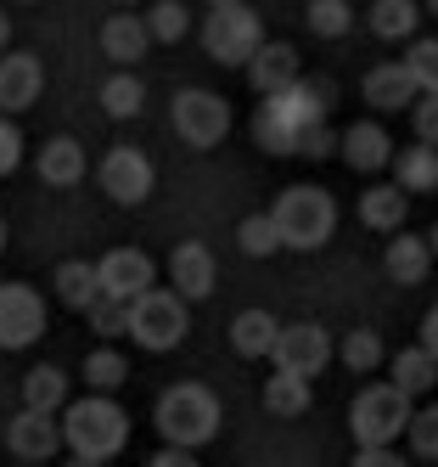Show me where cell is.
Instances as JSON below:
<instances>
[{
  "mask_svg": "<svg viewBox=\"0 0 438 467\" xmlns=\"http://www.w3.org/2000/svg\"><path fill=\"white\" fill-rule=\"evenodd\" d=\"M62 451L74 456L79 467H101L113 462L129 445V417L113 394H85V400H62Z\"/></svg>",
  "mask_w": 438,
  "mask_h": 467,
  "instance_id": "obj_1",
  "label": "cell"
},
{
  "mask_svg": "<svg viewBox=\"0 0 438 467\" xmlns=\"http://www.w3.org/2000/svg\"><path fill=\"white\" fill-rule=\"evenodd\" d=\"M158 433H163V445H180V451H202L219 433L225 422V406H219V394L209 383H168L158 394V411H152Z\"/></svg>",
  "mask_w": 438,
  "mask_h": 467,
  "instance_id": "obj_2",
  "label": "cell"
},
{
  "mask_svg": "<svg viewBox=\"0 0 438 467\" xmlns=\"http://www.w3.org/2000/svg\"><path fill=\"white\" fill-rule=\"evenodd\" d=\"M186 332H191V310H186V298L175 287H158L152 282L147 293H135L129 305H124V338H135L147 355L180 349Z\"/></svg>",
  "mask_w": 438,
  "mask_h": 467,
  "instance_id": "obj_3",
  "label": "cell"
},
{
  "mask_svg": "<svg viewBox=\"0 0 438 467\" xmlns=\"http://www.w3.org/2000/svg\"><path fill=\"white\" fill-rule=\"evenodd\" d=\"M270 225H276L281 248L315 254V248L331 243V231H337V203H331L326 186H287L276 197V209H270Z\"/></svg>",
  "mask_w": 438,
  "mask_h": 467,
  "instance_id": "obj_4",
  "label": "cell"
},
{
  "mask_svg": "<svg viewBox=\"0 0 438 467\" xmlns=\"http://www.w3.org/2000/svg\"><path fill=\"white\" fill-rule=\"evenodd\" d=\"M321 113H326V96H315L303 79H292L287 90L264 96V108H259V119H253V141H259L264 152L287 158V152H298L303 130L321 124Z\"/></svg>",
  "mask_w": 438,
  "mask_h": 467,
  "instance_id": "obj_5",
  "label": "cell"
},
{
  "mask_svg": "<svg viewBox=\"0 0 438 467\" xmlns=\"http://www.w3.org/2000/svg\"><path fill=\"white\" fill-rule=\"evenodd\" d=\"M416 400L404 394L399 383H365L354 400H349V433L354 445H393L404 422H411Z\"/></svg>",
  "mask_w": 438,
  "mask_h": 467,
  "instance_id": "obj_6",
  "label": "cell"
},
{
  "mask_svg": "<svg viewBox=\"0 0 438 467\" xmlns=\"http://www.w3.org/2000/svg\"><path fill=\"white\" fill-rule=\"evenodd\" d=\"M168 124H175V136L197 152H209L230 136V102L219 90H202V85H186L175 90V102H168Z\"/></svg>",
  "mask_w": 438,
  "mask_h": 467,
  "instance_id": "obj_7",
  "label": "cell"
},
{
  "mask_svg": "<svg viewBox=\"0 0 438 467\" xmlns=\"http://www.w3.org/2000/svg\"><path fill=\"white\" fill-rule=\"evenodd\" d=\"M259 40H264V23H259V12L242 6V0L209 6V17H202V51H209L219 68H242V62L259 51Z\"/></svg>",
  "mask_w": 438,
  "mask_h": 467,
  "instance_id": "obj_8",
  "label": "cell"
},
{
  "mask_svg": "<svg viewBox=\"0 0 438 467\" xmlns=\"http://www.w3.org/2000/svg\"><path fill=\"white\" fill-rule=\"evenodd\" d=\"M96 186L107 192L118 209H141L147 197H152V186H158V170H152V158H147L141 147L118 141V147L101 152V163H96Z\"/></svg>",
  "mask_w": 438,
  "mask_h": 467,
  "instance_id": "obj_9",
  "label": "cell"
},
{
  "mask_svg": "<svg viewBox=\"0 0 438 467\" xmlns=\"http://www.w3.org/2000/svg\"><path fill=\"white\" fill-rule=\"evenodd\" d=\"M264 360H276L281 372H298V378H321L331 366V332L321 321H292V327H276V344H270Z\"/></svg>",
  "mask_w": 438,
  "mask_h": 467,
  "instance_id": "obj_10",
  "label": "cell"
},
{
  "mask_svg": "<svg viewBox=\"0 0 438 467\" xmlns=\"http://www.w3.org/2000/svg\"><path fill=\"white\" fill-rule=\"evenodd\" d=\"M46 338V298L28 282H0V349H34Z\"/></svg>",
  "mask_w": 438,
  "mask_h": 467,
  "instance_id": "obj_11",
  "label": "cell"
},
{
  "mask_svg": "<svg viewBox=\"0 0 438 467\" xmlns=\"http://www.w3.org/2000/svg\"><path fill=\"white\" fill-rule=\"evenodd\" d=\"M96 282H101L107 298H124V305H129L135 293H147L158 282V265H152L147 248H107L96 259Z\"/></svg>",
  "mask_w": 438,
  "mask_h": 467,
  "instance_id": "obj_12",
  "label": "cell"
},
{
  "mask_svg": "<svg viewBox=\"0 0 438 467\" xmlns=\"http://www.w3.org/2000/svg\"><path fill=\"white\" fill-rule=\"evenodd\" d=\"M40 90H46V68H40V57H28V51H0V113H28L34 102H40Z\"/></svg>",
  "mask_w": 438,
  "mask_h": 467,
  "instance_id": "obj_13",
  "label": "cell"
},
{
  "mask_svg": "<svg viewBox=\"0 0 438 467\" xmlns=\"http://www.w3.org/2000/svg\"><path fill=\"white\" fill-rule=\"evenodd\" d=\"M214 276H219V265H214V248L209 243H175V254H168V287H175L186 305L209 298L214 293Z\"/></svg>",
  "mask_w": 438,
  "mask_h": 467,
  "instance_id": "obj_14",
  "label": "cell"
},
{
  "mask_svg": "<svg viewBox=\"0 0 438 467\" xmlns=\"http://www.w3.org/2000/svg\"><path fill=\"white\" fill-rule=\"evenodd\" d=\"M6 445H12L17 462H51V456L62 451L56 411H34V406H23V411L12 417V428H6Z\"/></svg>",
  "mask_w": 438,
  "mask_h": 467,
  "instance_id": "obj_15",
  "label": "cell"
},
{
  "mask_svg": "<svg viewBox=\"0 0 438 467\" xmlns=\"http://www.w3.org/2000/svg\"><path fill=\"white\" fill-rule=\"evenodd\" d=\"M242 74H248V85L259 90V96H276V90H287L292 79H303V62H298V51L287 46V40H259V51L242 62Z\"/></svg>",
  "mask_w": 438,
  "mask_h": 467,
  "instance_id": "obj_16",
  "label": "cell"
},
{
  "mask_svg": "<svg viewBox=\"0 0 438 467\" xmlns=\"http://www.w3.org/2000/svg\"><path fill=\"white\" fill-rule=\"evenodd\" d=\"M337 158H343L354 175H382L388 158H393V136L382 124H349L343 136H337Z\"/></svg>",
  "mask_w": 438,
  "mask_h": 467,
  "instance_id": "obj_17",
  "label": "cell"
},
{
  "mask_svg": "<svg viewBox=\"0 0 438 467\" xmlns=\"http://www.w3.org/2000/svg\"><path fill=\"white\" fill-rule=\"evenodd\" d=\"M382 265H388V276H393L399 287H422V282H427V271H433V243L399 225V231H388Z\"/></svg>",
  "mask_w": 438,
  "mask_h": 467,
  "instance_id": "obj_18",
  "label": "cell"
},
{
  "mask_svg": "<svg viewBox=\"0 0 438 467\" xmlns=\"http://www.w3.org/2000/svg\"><path fill=\"white\" fill-rule=\"evenodd\" d=\"M360 96H365V102L377 108V113H404V108H411L416 96H427V90H422L411 74H404V62H377V68L365 74Z\"/></svg>",
  "mask_w": 438,
  "mask_h": 467,
  "instance_id": "obj_19",
  "label": "cell"
},
{
  "mask_svg": "<svg viewBox=\"0 0 438 467\" xmlns=\"http://www.w3.org/2000/svg\"><path fill=\"white\" fill-rule=\"evenodd\" d=\"M101 51H107L118 68H135L147 51H152V35H147V23L135 17V12H113L107 23H101Z\"/></svg>",
  "mask_w": 438,
  "mask_h": 467,
  "instance_id": "obj_20",
  "label": "cell"
},
{
  "mask_svg": "<svg viewBox=\"0 0 438 467\" xmlns=\"http://www.w3.org/2000/svg\"><path fill=\"white\" fill-rule=\"evenodd\" d=\"M34 170H40L46 186H79L85 170H90V158H85V147L74 136H51L40 147V158H34Z\"/></svg>",
  "mask_w": 438,
  "mask_h": 467,
  "instance_id": "obj_21",
  "label": "cell"
},
{
  "mask_svg": "<svg viewBox=\"0 0 438 467\" xmlns=\"http://www.w3.org/2000/svg\"><path fill=\"white\" fill-rule=\"evenodd\" d=\"M404 220H411V192H404L399 181H393V186H365V192H360V225H365V231H399Z\"/></svg>",
  "mask_w": 438,
  "mask_h": 467,
  "instance_id": "obj_22",
  "label": "cell"
},
{
  "mask_svg": "<svg viewBox=\"0 0 438 467\" xmlns=\"http://www.w3.org/2000/svg\"><path fill=\"white\" fill-rule=\"evenodd\" d=\"M388 170H393V181L404 186V192H433L438 186V147L433 141H411V147H393V158H388Z\"/></svg>",
  "mask_w": 438,
  "mask_h": 467,
  "instance_id": "obj_23",
  "label": "cell"
},
{
  "mask_svg": "<svg viewBox=\"0 0 438 467\" xmlns=\"http://www.w3.org/2000/svg\"><path fill=\"white\" fill-rule=\"evenodd\" d=\"M276 327L281 321L270 316V310H242V316L230 321V349L242 355V360H264L270 344H276Z\"/></svg>",
  "mask_w": 438,
  "mask_h": 467,
  "instance_id": "obj_24",
  "label": "cell"
},
{
  "mask_svg": "<svg viewBox=\"0 0 438 467\" xmlns=\"http://www.w3.org/2000/svg\"><path fill=\"white\" fill-rule=\"evenodd\" d=\"M259 400H264L270 417H303V411H310V378L281 372V366H276V372L264 378V394Z\"/></svg>",
  "mask_w": 438,
  "mask_h": 467,
  "instance_id": "obj_25",
  "label": "cell"
},
{
  "mask_svg": "<svg viewBox=\"0 0 438 467\" xmlns=\"http://www.w3.org/2000/svg\"><path fill=\"white\" fill-rule=\"evenodd\" d=\"M96 96H101V113H107V119H141V108H147V85L135 79L129 68L107 74Z\"/></svg>",
  "mask_w": 438,
  "mask_h": 467,
  "instance_id": "obj_26",
  "label": "cell"
},
{
  "mask_svg": "<svg viewBox=\"0 0 438 467\" xmlns=\"http://www.w3.org/2000/svg\"><path fill=\"white\" fill-rule=\"evenodd\" d=\"M51 287H56V298L67 310H85L90 298L101 293V282H96V265L90 259H62L56 271H51Z\"/></svg>",
  "mask_w": 438,
  "mask_h": 467,
  "instance_id": "obj_27",
  "label": "cell"
},
{
  "mask_svg": "<svg viewBox=\"0 0 438 467\" xmlns=\"http://www.w3.org/2000/svg\"><path fill=\"white\" fill-rule=\"evenodd\" d=\"M371 35L377 40H411L416 23H422V6L416 0H371Z\"/></svg>",
  "mask_w": 438,
  "mask_h": 467,
  "instance_id": "obj_28",
  "label": "cell"
},
{
  "mask_svg": "<svg viewBox=\"0 0 438 467\" xmlns=\"http://www.w3.org/2000/svg\"><path fill=\"white\" fill-rule=\"evenodd\" d=\"M337 355H343V366L354 378H371L377 366L388 360V349H382V332L377 327H354V332H343V344H331Z\"/></svg>",
  "mask_w": 438,
  "mask_h": 467,
  "instance_id": "obj_29",
  "label": "cell"
},
{
  "mask_svg": "<svg viewBox=\"0 0 438 467\" xmlns=\"http://www.w3.org/2000/svg\"><path fill=\"white\" fill-rule=\"evenodd\" d=\"M388 383H399L411 400H416V394H427V389L438 383V355H433V349H422V344H416V349H399V355H393V378H388Z\"/></svg>",
  "mask_w": 438,
  "mask_h": 467,
  "instance_id": "obj_30",
  "label": "cell"
},
{
  "mask_svg": "<svg viewBox=\"0 0 438 467\" xmlns=\"http://www.w3.org/2000/svg\"><path fill=\"white\" fill-rule=\"evenodd\" d=\"M62 400H67V372H62V366H28L23 406H34V411H62Z\"/></svg>",
  "mask_w": 438,
  "mask_h": 467,
  "instance_id": "obj_31",
  "label": "cell"
},
{
  "mask_svg": "<svg viewBox=\"0 0 438 467\" xmlns=\"http://www.w3.org/2000/svg\"><path fill=\"white\" fill-rule=\"evenodd\" d=\"M85 389H96V394H113V389H124V378H129V360L113 349V344H101V349H90L85 355Z\"/></svg>",
  "mask_w": 438,
  "mask_h": 467,
  "instance_id": "obj_32",
  "label": "cell"
},
{
  "mask_svg": "<svg viewBox=\"0 0 438 467\" xmlns=\"http://www.w3.org/2000/svg\"><path fill=\"white\" fill-rule=\"evenodd\" d=\"M141 23H147L152 46H180V40L191 35V12L180 6V0H158V6H152Z\"/></svg>",
  "mask_w": 438,
  "mask_h": 467,
  "instance_id": "obj_33",
  "label": "cell"
},
{
  "mask_svg": "<svg viewBox=\"0 0 438 467\" xmlns=\"http://www.w3.org/2000/svg\"><path fill=\"white\" fill-rule=\"evenodd\" d=\"M303 23H310L315 40H343L349 28H354V6H349V0H310Z\"/></svg>",
  "mask_w": 438,
  "mask_h": 467,
  "instance_id": "obj_34",
  "label": "cell"
},
{
  "mask_svg": "<svg viewBox=\"0 0 438 467\" xmlns=\"http://www.w3.org/2000/svg\"><path fill=\"white\" fill-rule=\"evenodd\" d=\"M236 248H242L248 259H270V254H281V237H276V225H270V214H248L242 225H236Z\"/></svg>",
  "mask_w": 438,
  "mask_h": 467,
  "instance_id": "obj_35",
  "label": "cell"
},
{
  "mask_svg": "<svg viewBox=\"0 0 438 467\" xmlns=\"http://www.w3.org/2000/svg\"><path fill=\"white\" fill-rule=\"evenodd\" d=\"M85 321H90V332H96V338H124V298H107V293H96L90 298V305L79 310Z\"/></svg>",
  "mask_w": 438,
  "mask_h": 467,
  "instance_id": "obj_36",
  "label": "cell"
},
{
  "mask_svg": "<svg viewBox=\"0 0 438 467\" xmlns=\"http://www.w3.org/2000/svg\"><path fill=\"white\" fill-rule=\"evenodd\" d=\"M404 74H411L422 90H438V40L411 35V51H404Z\"/></svg>",
  "mask_w": 438,
  "mask_h": 467,
  "instance_id": "obj_37",
  "label": "cell"
},
{
  "mask_svg": "<svg viewBox=\"0 0 438 467\" xmlns=\"http://www.w3.org/2000/svg\"><path fill=\"white\" fill-rule=\"evenodd\" d=\"M17 163H23V130H17L12 113H0V181H6Z\"/></svg>",
  "mask_w": 438,
  "mask_h": 467,
  "instance_id": "obj_38",
  "label": "cell"
},
{
  "mask_svg": "<svg viewBox=\"0 0 438 467\" xmlns=\"http://www.w3.org/2000/svg\"><path fill=\"white\" fill-rule=\"evenodd\" d=\"M404 433H411V451L416 456H438V417L433 411H411Z\"/></svg>",
  "mask_w": 438,
  "mask_h": 467,
  "instance_id": "obj_39",
  "label": "cell"
},
{
  "mask_svg": "<svg viewBox=\"0 0 438 467\" xmlns=\"http://www.w3.org/2000/svg\"><path fill=\"white\" fill-rule=\"evenodd\" d=\"M298 152H303V158H331V152H337V130L310 124V130H303V141H298Z\"/></svg>",
  "mask_w": 438,
  "mask_h": 467,
  "instance_id": "obj_40",
  "label": "cell"
},
{
  "mask_svg": "<svg viewBox=\"0 0 438 467\" xmlns=\"http://www.w3.org/2000/svg\"><path fill=\"white\" fill-rule=\"evenodd\" d=\"M416 141H438V113H433V90L427 96H416Z\"/></svg>",
  "mask_w": 438,
  "mask_h": 467,
  "instance_id": "obj_41",
  "label": "cell"
},
{
  "mask_svg": "<svg viewBox=\"0 0 438 467\" xmlns=\"http://www.w3.org/2000/svg\"><path fill=\"white\" fill-rule=\"evenodd\" d=\"M404 456L393 451V445H360L354 451V467H399Z\"/></svg>",
  "mask_w": 438,
  "mask_h": 467,
  "instance_id": "obj_42",
  "label": "cell"
},
{
  "mask_svg": "<svg viewBox=\"0 0 438 467\" xmlns=\"http://www.w3.org/2000/svg\"><path fill=\"white\" fill-rule=\"evenodd\" d=\"M147 462H152V467H197V456H191V451H180V445H163V451H158V456H147Z\"/></svg>",
  "mask_w": 438,
  "mask_h": 467,
  "instance_id": "obj_43",
  "label": "cell"
},
{
  "mask_svg": "<svg viewBox=\"0 0 438 467\" xmlns=\"http://www.w3.org/2000/svg\"><path fill=\"white\" fill-rule=\"evenodd\" d=\"M422 349H433V355H438V310H427V316H422Z\"/></svg>",
  "mask_w": 438,
  "mask_h": 467,
  "instance_id": "obj_44",
  "label": "cell"
},
{
  "mask_svg": "<svg viewBox=\"0 0 438 467\" xmlns=\"http://www.w3.org/2000/svg\"><path fill=\"white\" fill-rule=\"evenodd\" d=\"M6 46H12V17L0 12V51H6Z\"/></svg>",
  "mask_w": 438,
  "mask_h": 467,
  "instance_id": "obj_45",
  "label": "cell"
},
{
  "mask_svg": "<svg viewBox=\"0 0 438 467\" xmlns=\"http://www.w3.org/2000/svg\"><path fill=\"white\" fill-rule=\"evenodd\" d=\"M113 6H141V0H113Z\"/></svg>",
  "mask_w": 438,
  "mask_h": 467,
  "instance_id": "obj_46",
  "label": "cell"
},
{
  "mask_svg": "<svg viewBox=\"0 0 438 467\" xmlns=\"http://www.w3.org/2000/svg\"><path fill=\"white\" fill-rule=\"evenodd\" d=\"M0 248H6V220H0Z\"/></svg>",
  "mask_w": 438,
  "mask_h": 467,
  "instance_id": "obj_47",
  "label": "cell"
},
{
  "mask_svg": "<svg viewBox=\"0 0 438 467\" xmlns=\"http://www.w3.org/2000/svg\"><path fill=\"white\" fill-rule=\"evenodd\" d=\"M209 6H230V0H209Z\"/></svg>",
  "mask_w": 438,
  "mask_h": 467,
  "instance_id": "obj_48",
  "label": "cell"
},
{
  "mask_svg": "<svg viewBox=\"0 0 438 467\" xmlns=\"http://www.w3.org/2000/svg\"><path fill=\"white\" fill-rule=\"evenodd\" d=\"M23 6H28V0H23Z\"/></svg>",
  "mask_w": 438,
  "mask_h": 467,
  "instance_id": "obj_49",
  "label": "cell"
}]
</instances>
